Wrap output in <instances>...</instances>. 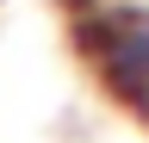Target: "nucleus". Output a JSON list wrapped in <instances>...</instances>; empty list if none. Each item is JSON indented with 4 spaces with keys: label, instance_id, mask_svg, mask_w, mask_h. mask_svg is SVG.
I'll use <instances>...</instances> for the list:
<instances>
[{
    "label": "nucleus",
    "instance_id": "1",
    "mask_svg": "<svg viewBox=\"0 0 149 143\" xmlns=\"http://www.w3.org/2000/svg\"><path fill=\"white\" fill-rule=\"evenodd\" d=\"M81 44L112 93L149 112V6H100L93 0L81 13Z\"/></svg>",
    "mask_w": 149,
    "mask_h": 143
}]
</instances>
